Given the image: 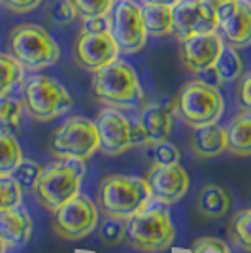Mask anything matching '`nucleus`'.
I'll list each match as a JSON object with an SVG mask.
<instances>
[{
	"label": "nucleus",
	"mask_w": 251,
	"mask_h": 253,
	"mask_svg": "<svg viewBox=\"0 0 251 253\" xmlns=\"http://www.w3.org/2000/svg\"><path fill=\"white\" fill-rule=\"evenodd\" d=\"M110 32L119 51L138 53L147 42L142 6L134 0H117L110 11Z\"/></svg>",
	"instance_id": "nucleus-9"
},
{
	"label": "nucleus",
	"mask_w": 251,
	"mask_h": 253,
	"mask_svg": "<svg viewBox=\"0 0 251 253\" xmlns=\"http://www.w3.org/2000/svg\"><path fill=\"white\" fill-rule=\"evenodd\" d=\"M94 96L110 108H136L144 102V91L136 70L125 61L115 59L104 68L93 72Z\"/></svg>",
	"instance_id": "nucleus-1"
},
{
	"label": "nucleus",
	"mask_w": 251,
	"mask_h": 253,
	"mask_svg": "<svg viewBox=\"0 0 251 253\" xmlns=\"http://www.w3.org/2000/svg\"><path fill=\"white\" fill-rule=\"evenodd\" d=\"M70 2L78 11V15H82L84 19L110 15L115 4V0H70Z\"/></svg>",
	"instance_id": "nucleus-31"
},
{
	"label": "nucleus",
	"mask_w": 251,
	"mask_h": 253,
	"mask_svg": "<svg viewBox=\"0 0 251 253\" xmlns=\"http://www.w3.org/2000/svg\"><path fill=\"white\" fill-rule=\"evenodd\" d=\"M227 151L236 157H251V112H242L225 126Z\"/></svg>",
	"instance_id": "nucleus-20"
},
{
	"label": "nucleus",
	"mask_w": 251,
	"mask_h": 253,
	"mask_svg": "<svg viewBox=\"0 0 251 253\" xmlns=\"http://www.w3.org/2000/svg\"><path fill=\"white\" fill-rule=\"evenodd\" d=\"M223 45H225V40L219 32L197 34V36H191L181 42L179 59L189 72L200 74L215 64Z\"/></svg>",
	"instance_id": "nucleus-16"
},
{
	"label": "nucleus",
	"mask_w": 251,
	"mask_h": 253,
	"mask_svg": "<svg viewBox=\"0 0 251 253\" xmlns=\"http://www.w3.org/2000/svg\"><path fill=\"white\" fill-rule=\"evenodd\" d=\"M84 161H64L59 159L49 167L42 169L40 178L34 185V197L45 210L55 211L64 202L80 195L84 178Z\"/></svg>",
	"instance_id": "nucleus-3"
},
{
	"label": "nucleus",
	"mask_w": 251,
	"mask_h": 253,
	"mask_svg": "<svg viewBox=\"0 0 251 253\" xmlns=\"http://www.w3.org/2000/svg\"><path fill=\"white\" fill-rule=\"evenodd\" d=\"M6 248H8V246H6V242H4L2 238H0V253H4V252H6Z\"/></svg>",
	"instance_id": "nucleus-40"
},
{
	"label": "nucleus",
	"mask_w": 251,
	"mask_h": 253,
	"mask_svg": "<svg viewBox=\"0 0 251 253\" xmlns=\"http://www.w3.org/2000/svg\"><path fill=\"white\" fill-rule=\"evenodd\" d=\"M32 232V221L27 210L19 206L10 210H0V238L10 248H17L29 242Z\"/></svg>",
	"instance_id": "nucleus-18"
},
{
	"label": "nucleus",
	"mask_w": 251,
	"mask_h": 253,
	"mask_svg": "<svg viewBox=\"0 0 251 253\" xmlns=\"http://www.w3.org/2000/svg\"><path fill=\"white\" fill-rule=\"evenodd\" d=\"M23 112H25L23 98L11 96L10 93L0 96V130H6V132L15 130L21 123Z\"/></svg>",
	"instance_id": "nucleus-26"
},
{
	"label": "nucleus",
	"mask_w": 251,
	"mask_h": 253,
	"mask_svg": "<svg viewBox=\"0 0 251 253\" xmlns=\"http://www.w3.org/2000/svg\"><path fill=\"white\" fill-rule=\"evenodd\" d=\"M246 2H250V4H251V0H246Z\"/></svg>",
	"instance_id": "nucleus-41"
},
{
	"label": "nucleus",
	"mask_w": 251,
	"mask_h": 253,
	"mask_svg": "<svg viewBox=\"0 0 251 253\" xmlns=\"http://www.w3.org/2000/svg\"><path fill=\"white\" fill-rule=\"evenodd\" d=\"M213 70H215L221 84H230V82L240 80L242 74H244V61H242L238 47L225 43L217 61L213 64Z\"/></svg>",
	"instance_id": "nucleus-23"
},
{
	"label": "nucleus",
	"mask_w": 251,
	"mask_h": 253,
	"mask_svg": "<svg viewBox=\"0 0 251 253\" xmlns=\"http://www.w3.org/2000/svg\"><path fill=\"white\" fill-rule=\"evenodd\" d=\"M49 151L57 159L64 161H87L98 151V132L94 121L82 116L66 119L53 132L49 140Z\"/></svg>",
	"instance_id": "nucleus-8"
},
{
	"label": "nucleus",
	"mask_w": 251,
	"mask_h": 253,
	"mask_svg": "<svg viewBox=\"0 0 251 253\" xmlns=\"http://www.w3.org/2000/svg\"><path fill=\"white\" fill-rule=\"evenodd\" d=\"M153 159L157 165H174L179 163V148L172 142H163L153 146Z\"/></svg>",
	"instance_id": "nucleus-32"
},
{
	"label": "nucleus",
	"mask_w": 251,
	"mask_h": 253,
	"mask_svg": "<svg viewBox=\"0 0 251 253\" xmlns=\"http://www.w3.org/2000/svg\"><path fill=\"white\" fill-rule=\"evenodd\" d=\"M236 100L244 112H251V72L242 74L236 89Z\"/></svg>",
	"instance_id": "nucleus-35"
},
{
	"label": "nucleus",
	"mask_w": 251,
	"mask_h": 253,
	"mask_svg": "<svg viewBox=\"0 0 251 253\" xmlns=\"http://www.w3.org/2000/svg\"><path fill=\"white\" fill-rule=\"evenodd\" d=\"M204 2H206L208 6H211L213 10H217V6H221L223 2H229V0H204Z\"/></svg>",
	"instance_id": "nucleus-39"
},
{
	"label": "nucleus",
	"mask_w": 251,
	"mask_h": 253,
	"mask_svg": "<svg viewBox=\"0 0 251 253\" xmlns=\"http://www.w3.org/2000/svg\"><path fill=\"white\" fill-rule=\"evenodd\" d=\"M23 161L21 146L11 132L0 130V176H10Z\"/></svg>",
	"instance_id": "nucleus-24"
},
{
	"label": "nucleus",
	"mask_w": 251,
	"mask_h": 253,
	"mask_svg": "<svg viewBox=\"0 0 251 253\" xmlns=\"http://www.w3.org/2000/svg\"><path fill=\"white\" fill-rule=\"evenodd\" d=\"M23 104L36 121H53L72 108V96L63 84L49 76H31L23 84Z\"/></svg>",
	"instance_id": "nucleus-7"
},
{
	"label": "nucleus",
	"mask_w": 251,
	"mask_h": 253,
	"mask_svg": "<svg viewBox=\"0 0 251 253\" xmlns=\"http://www.w3.org/2000/svg\"><path fill=\"white\" fill-rule=\"evenodd\" d=\"M23 70L25 68L13 55L0 53V96L8 95L11 89L21 82Z\"/></svg>",
	"instance_id": "nucleus-27"
},
{
	"label": "nucleus",
	"mask_w": 251,
	"mask_h": 253,
	"mask_svg": "<svg viewBox=\"0 0 251 253\" xmlns=\"http://www.w3.org/2000/svg\"><path fill=\"white\" fill-rule=\"evenodd\" d=\"M142 15H144L147 36H155V38L172 36V32H174V8L163 6V4L144 2Z\"/></svg>",
	"instance_id": "nucleus-22"
},
{
	"label": "nucleus",
	"mask_w": 251,
	"mask_h": 253,
	"mask_svg": "<svg viewBox=\"0 0 251 253\" xmlns=\"http://www.w3.org/2000/svg\"><path fill=\"white\" fill-rule=\"evenodd\" d=\"M151 202L147 181L136 176H106L98 187V204L106 215L128 219Z\"/></svg>",
	"instance_id": "nucleus-4"
},
{
	"label": "nucleus",
	"mask_w": 251,
	"mask_h": 253,
	"mask_svg": "<svg viewBox=\"0 0 251 253\" xmlns=\"http://www.w3.org/2000/svg\"><path fill=\"white\" fill-rule=\"evenodd\" d=\"M191 149L200 159L219 157L223 151H227V134L225 128L217 123L197 126L191 134Z\"/></svg>",
	"instance_id": "nucleus-19"
},
{
	"label": "nucleus",
	"mask_w": 251,
	"mask_h": 253,
	"mask_svg": "<svg viewBox=\"0 0 251 253\" xmlns=\"http://www.w3.org/2000/svg\"><path fill=\"white\" fill-rule=\"evenodd\" d=\"M138 126L144 134V144H163L172 132V110L167 104H147L138 117Z\"/></svg>",
	"instance_id": "nucleus-17"
},
{
	"label": "nucleus",
	"mask_w": 251,
	"mask_h": 253,
	"mask_svg": "<svg viewBox=\"0 0 251 253\" xmlns=\"http://www.w3.org/2000/svg\"><path fill=\"white\" fill-rule=\"evenodd\" d=\"M126 225L128 219L125 217H114V215H108L102 225H100V240L108 246H117L123 240H126Z\"/></svg>",
	"instance_id": "nucleus-28"
},
{
	"label": "nucleus",
	"mask_w": 251,
	"mask_h": 253,
	"mask_svg": "<svg viewBox=\"0 0 251 253\" xmlns=\"http://www.w3.org/2000/svg\"><path fill=\"white\" fill-rule=\"evenodd\" d=\"M6 8L10 11H15V13H29V11L36 10L42 0H0Z\"/></svg>",
	"instance_id": "nucleus-36"
},
{
	"label": "nucleus",
	"mask_w": 251,
	"mask_h": 253,
	"mask_svg": "<svg viewBox=\"0 0 251 253\" xmlns=\"http://www.w3.org/2000/svg\"><path fill=\"white\" fill-rule=\"evenodd\" d=\"M230 208V195L217 183H208L197 197V211L206 219H221Z\"/></svg>",
	"instance_id": "nucleus-21"
},
{
	"label": "nucleus",
	"mask_w": 251,
	"mask_h": 253,
	"mask_svg": "<svg viewBox=\"0 0 251 253\" xmlns=\"http://www.w3.org/2000/svg\"><path fill=\"white\" fill-rule=\"evenodd\" d=\"M10 55L25 70H43L59 61L61 47L49 32L40 25L23 23L10 32Z\"/></svg>",
	"instance_id": "nucleus-5"
},
{
	"label": "nucleus",
	"mask_w": 251,
	"mask_h": 253,
	"mask_svg": "<svg viewBox=\"0 0 251 253\" xmlns=\"http://www.w3.org/2000/svg\"><path fill=\"white\" fill-rule=\"evenodd\" d=\"M217 32L225 43L234 47L251 45V4L246 0H229L217 6Z\"/></svg>",
	"instance_id": "nucleus-15"
},
{
	"label": "nucleus",
	"mask_w": 251,
	"mask_h": 253,
	"mask_svg": "<svg viewBox=\"0 0 251 253\" xmlns=\"http://www.w3.org/2000/svg\"><path fill=\"white\" fill-rule=\"evenodd\" d=\"M40 172H42V169H40L38 163H34L31 159H23L10 176L19 183V187L23 191H32L38 178H40Z\"/></svg>",
	"instance_id": "nucleus-29"
},
{
	"label": "nucleus",
	"mask_w": 251,
	"mask_h": 253,
	"mask_svg": "<svg viewBox=\"0 0 251 253\" xmlns=\"http://www.w3.org/2000/svg\"><path fill=\"white\" fill-rule=\"evenodd\" d=\"M217 32L215 10L204 0H179L174 6V36L179 42L197 34Z\"/></svg>",
	"instance_id": "nucleus-14"
},
{
	"label": "nucleus",
	"mask_w": 251,
	"mask_h": 253,
	"mask_svg": "<svg viewBox=\"0 0 251 253\" xmlns=\"http://www.w3.org/2000/svg\"><path fill=\"white\" fill-rule=\"evenodd\" d=\"M53 231L64 240H82L98 225V210L85 195H76L53 211Z\"/></svg>",
	"instance_id": "nucleus-10"
},
{
	"label": "nucleus",
	"mask_w": 251,
	"mask_h": 253,
	"mask_svg": "<svg viewBox=\"0 0 251 253\" xmlns=\"http://www.w3.org/2000/svg\"><path fill=\"white\" fill-rule=\"evenodd\" d=\"M94 125L98 132V149L108 157H117L136 146L134 123L117 108L102 110L94 119Z\"/></svg>",
	"instance_id": "nucleus-11"
},
{
	"label": "nucleus",
	"mask_w": 251,
	"mask_h": 253,
	"mask_svg": "<svg viewBox=\"0 0 251 253\" xmlns=\"http://www.w3.org/2000/svg\"><path fill=\"white\" fill-rule=\"evenodd\" d=\"M191 253H232L227 244L219 240V238H211V236H204L199 238L193 244Z\"/></svg>",
	"instance_id": "nucleus-33"
},
{
	"label": "nucleus",
	"mask_w": 251,
	"mask_h": 253,
	"mask_svg": "<svg viewBox=\"0 0 251 253\" xmlns=\"http://www.w3.org/2000/svg\"><path fill=\"white\" fill-rule=\"evenodd\" d=\"M146 181L151 193V201L159 202L163 206L179 202L189 189V176L179 163H174V165L153 163V167L147 172Z\"/></svg>",
	"instance_id": "nucleus-13"
},
{
	"label": "nucleus",
	"mask_w": 251,
	"mask_h": 253,
	"mask_svg": "<svg viewBox=\"0 0 251 253\" xmlns=\"http://www.w3.org/2000/svg\"><path fill=\"white\" fill-rule=\"evenodd\" d=\"M84 31H110V17L108 15H100V17H89L84 21Z\"/></svg>",
	"instance_id": "nucleus-37"
},
{
	"label": "nucleus",
	"mask_w": 251,
	"mask_h": 253,
	"mask_svg": "<svg viewBox=\"0 0 251 253\" xmlns=\"http://www.w3.org/2000/svg\"><path fill=\"white\" fill-rule=\"evenodd\" d=\"M174 102V112L193 128L217 123L225 110V100L217 85H211L204 80L187 82L179 89Z\"/></svg>",
	"instance_id": "nucleus-6"
},
{
	"label": "nucleus",
	"mask_w": 251,
	"mask_h": 253,
	"mask_svg": "<svg viewBox=\"0 0 251 253\" xmlns=\"http://www.w3.org/2000/svg\"><path fill=\"white\" fill-rule=\"evenodd\" d=\"M176 238L170 213L163 204L146 206L128 217L126 242L142 253H159L168 250Z\"/></svg>",
	"instance_id": "nucleus-2"
},
{
	"label": "nucleus",
	"mask_w": 251,
	"mask_h": 253,
	"mask_svg": "<svg viewBox=\"0 0 251 253\" xmlns=\"http://www.w3.org/2000/svg\"><path fill=\"white\" fill-rule=\"evenodd\" d=\"M119 45L110 31H80L74 43V61L84 70L96 72L119 57Z\"/></svg>",
	"instance_id": "nucleus-12"
},
{
	"label": "nucleus",
	"mask_w": 251,
	"mask_h": 253,
	"mask_svg": "<svg viewBox=\"0 0 251 253\" xmlns=\"http://www.w3.org/2000/svg\"><path fill=\"white\" fill-rule=\"evenodd\" d=\"M229 236L236 248L251 253V208L240 210L229 225Z\"/></svg>",
	"instance_id": "nucleus-25"
},
{
	"label": "nucleus",
	"mask_w": 251,
	"mask_h": 253,
	"mask_svg": "<svg viewBox=\"0 0 251 253\" xmlns=\"http://www.w3.org/2000/svg\"><path fill=\"white\" fill-rule=\"evenodd\" d=\"M144 2H151V4H163V6H170V8H174L176 4H179V0H144Z\"/></svg>",
	"instance_id": "nucleus-38"
},
{
	"label": "nucleus",
	"mask_w": 251,
	"mask_h": 253,
	"mask_svg": "<svg viewBox=\"0 0 251 253\" xmlns=\"http://www.w3.org/2000/svg\"><path fill=\"white\" fill-rule=\"evenodd\" d=\"M78 17V11L70 0H59L51 8V19L57 25H70Z\"/></svg>",
	"instance_id": "nucleus-34"
},
{
	"label": "nucleus",
	"mask_w": 251,
	"mask_h": 253,
	"mask_svg": "<svg viewBox=\"0 0 251 253\" xmlns=\"http://www.w3.org/2000/svg\"><path fill=\"white\" fill-rule=\"evenodd\" d=\"M23 189L11 176H0V210H10L21 204Z\"/></svg>",
	"instance_id": "nucleus-30"
}]
</instances>
